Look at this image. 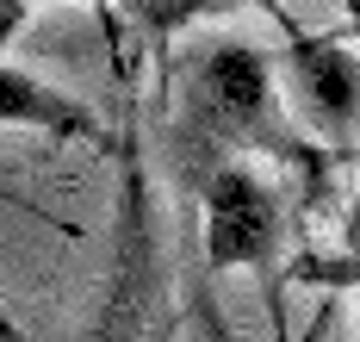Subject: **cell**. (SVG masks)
<instances>
[{
	"instance_id": "1",
	"label": "cell",
	"mask_w": 360,
	"mask_h": 342,
	"mask_svg": "<svg viewBox=\"0 0 360 342\" xmlns=\"http://www.w3.org/2000/svg\"><path fill=\"white\" fill-rule=\"evenodd\" d=\"M230 162H280L298 181L304 205H323L329 175L348 156L323 150L292 118V106L280 100V81H274V63L255 44L212 38L180 63V81L168 94V175H174L180 199L193 205L199 187Z\"/></svg>"
},
{
	"instance_id": "2",
	"label": "cell",
	"mask_w": 360,
	"mask_h": 342,
	"mask_svg": "<svg viewBox=\"0 0 360 342\" xmlns=\"http://www.w3.org/2000/svg\"><path fill=\"white\" fill-rule=\"evenodd\" d=\"M81 342H180V299L155 230V181H149L143 125L118 131V199H112V267L94 324Z\"/></svg>"
},
{
	"instance_id": "3",
	"label": "cell",
	"mask_w": 360,
	"mask_h": 342,
	"mask_svg": "<svg viewBox=\"0 0 360 342\" xmlns=\"http://www.w3.org/2000/svg\"><path fill=\"white\" fill-rule=\"evenodd\" d=\"M199 236H205V274H230V267H255V280L267 286V311L280 330V262H286V199L280 187L255 168V162H230L199 187Z\"/></svg>"
},
{
	"instance_id": "4",
	"label": "cell",
	"mask_w": 360,
	"mask_h": 342,
	"mask_svg": "<svg viewBox=\"0 0 360 342\" xmlns=\"http://www.w3.org/2000/svg\"><path fill=\"white\" fill-rule=\"evenodd\" d=\"M274 32H280V81H286L292 118L335 156H354L360 144V50L329 32H304V19H292L286 6H267Z\"/></svg>"
},
{
	"instance_id": "5",
	"label": "cell",
	"mask_w": 360,
	"mask_h": 342,
	"mask_svg": "<svg viewBox=\"0 0 360 342\" xmlns=\"http://www.w3.org/2000/svg\"><path fill=\"white\" fill-rule=\"evenodd\" d=\"M0 125H19V131H44L56 144H87V150H118V131L100 125V113L87 100H75L63 87H50L44 75L19 69L0 56Z\"/></svg>"
},
{
	"instance_id": "6",
	"label": "cell",
	"mask_w": 360,
	"mask_h": 342,
	"mask_svg": "<svg viewBox=\"0 0 360 342\" xmlns=\"http://www.w3.org/2000/svg\"><path fill=\"white\" fill-rule=\"evenodd\" d=\"M236 6H274V0H137L131 13H124V25L137 32V38H149L155 50H162V63H168V44H174V32H186V25H199V19H217V13H236Z\"/></svg>"
},
{
	"instance_id": "7",
	"label": "cell",
	"mask_w": 360,
	"mask_h": 342,
	"mask_svg": "<svg viewBox=\"0 0 360 342\" xmlns=\"http://www.w3.org/2000/svg\"><path fill=\"white\" fill-rule=\"evenodd\" d=\"M37 6H50V0H0V56H6V44L19 38V25H32Z\"/></svg>"
},
{
	"instance_id": "8",
	"label": "cell",
	"mask_w": 360,
	"mask_h": 342,
	"mask_svg": "<svg viewBox=\"0 0 360 342\" xmlns=\"http://www.w3.org/2000/svg\"><path fill=\"white\" fill-rule=\"evenodd\" d=\"M348 255H354V262H360V199H354V205H348Z\"/></svg>"
},
{
	"instance_id": "9",
	"label": "cell",
	"mask_w": 360,
	"mask_h": 342,
	"mask_svg": "<svg viewBox=\"0 0 360 342\" xmlns=\"http://www.w3.org/2000/svg\"><path fill=\"white\" fill-rule=\"evenodd\" d=\"M0 342H32V336H25V330H19V324H13V317L0 311Z\"/></svg>"
}]
</instances>
